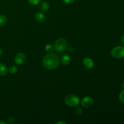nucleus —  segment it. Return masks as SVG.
Wrapping results in <instances>:
<instances>
[{
	"instance_id": "3",
	"label": "nucleus",
	"mask_w": 124,
	"mask_h": 124,
	"mask_svg": "<svg viewBox=\"0 0 124 124\" xmlns=\"http://www.w3.org/2000/svg\"><path fill=\"white\" fill-rule=\"evenodd\" d=\"M68 44L64 38H59L54 43V49L58 52H63L66 50Z\"/></svg>"
},
{
	"instance_id": "14",
	"label": "nucleus",
	"mask_w": 124,
	"mask_h": 124,
	"mask_svg": "<svg viewBox=\"0 0 124 124\" xmlns=\"http://www.w3.org/2000/svg\"><path fill=\"white\" fill-rule=\"evenodd\" d=\"M9 72L12 74H15L18 71V67L16 65H12L9 68L8 70Z\"/></svg>"
},
{
	"instance_id": "17",
	"label": "nucleus",
	"mask_w": 124,
	"mask_h": 124,
	"mask_svg": "<svg viewBox=\"0 0 124 124\" xmlns=\"http://www.w3.org/2000/svg\"><path fill=\"white\" fill-rule=\"evenodd\" d=\"M75 111L77 115H81L82 113V109L81 107H79L76 106V108L75 109Z\"/></svg>"
},
{
	"instance_id": "22",
	"label": "nucleus",
	"mask_w": 124,
	"mask_h": 124,
	"mask_svg": "<svg viewBox=\"0 0 124 124\" xmlns=\"http://www.w3.org/2000/svg\"><path fill=\"white\" fill-rule=\"evenodd\" d=\"M121 42H122V44L124 45V35L121 38Z\"/></svg>"
},
{
	"instance_id": "2",
	"label": "nucleus",
	"mask_w": 124,
	"mask_h": 124,
	"mask_svg": "<svg viewBox=\"0 0 124 124\" xmlns=\"http://www.w3.org/2000/svg\"><path fill=\"white\" fill-rule=\"evenodd\" d=\"M64 101L67 105L71 107H75L78 106L80 102V100L78 97L73 94L67 95L64 99Z\"/></svg>"
},
{
	"instance_id": "21",
	"label": "nucleus",
	"mask_w": 124,
	"mask_h": 124,
	"mask_svg": "<svg viewBox=\"0 0 124 124\" xmlns=\"http://www.w3.org/2000/svg\"><path fill=\"white\" fill-rule=\"evenodd\" d=\"M7 122H6V121H4V120H2V119H0V124H6Z\"/></svg>"
},
{
	"instance_id": "11",
	"label": "nucleus",
	"mask_w": 124,
	"mask_h": 124,
	"mask_svg": "<svg viewBox=\"0 0 124 124\" xmlns=\"http://www.w3.org/2000/svg\"><path fill=\"white\" fill-rule=\"evenodd\" d=\"M71 62V58L68 54H64L61 58V62L63 65H69Z\"/></svg>"
},
{
	"instance_id": "18",
	"label": "nucleus",
	"mask_w": 124,
	"mask_h": 124,
	"mask_svg": "<svg viewBox=\"0 0 124 124\" xmlns=\"http://www.w3.org/2000/svg\"><path fill=\"white\" fill-rule=\"evenodd\" d=\"M14 122H15V120L13 117H8V119H7V122H8L9 124H13L14 123Z\"/></svg>"
},
{
	"instance_id": "13",
	"label": "nucleus",
	"mask_w": 124,
	"mask_h": 124,
	"mask_svg": "<svg viewBox=\"0 0 124 124\" xmlns=\"http://www.w3.org/2000/svg\"><path fill=\"white\" fill-rule=\"evenodd\" d=\"M45 50H46V51L47 53H51L53 52V50H54V48H53V46H52V45L48 44H47L46 46V47H45Z\"/></svg>"
},
{
	"instance_id": "4",
	"label": "nucleus",
	"mask_w": 124,
	"mask_h": 124,
	"mask_svg": "<svg viewBox=\"0 0 124 124\" xmlns=\"http://www.w3.org/2000/svg\"><path fill=\"white\" fill-rule=\"evenodd\" d=\"M113 58L116 59H122L124 58V47L119 46L114 47L111 52Z\"/></svg>"
},
{
	"instance_id": "8",
	"label": "nucleus",
	"mask_w": 124,
	"mask_h": 124,
	"mask_svg": "<svg viewBox=\"0 0 124 124\" xmlns=\"http://www.w3.org/2000/svg\"><path fill=\"white\" fill-rule=\"evenodd\" d=\"M35 18L36 20V21L39 22V23H43L46 20V16L43 13L38 12L36 13V14L35 15Z\"/></svg>"
},
{
	"instance_id": "15",
	"label": "nucleus",
	"mask_w": 124,
	"mask_h": 124,
	"mask_svg": "<svg viewBox=\"0 0 124 124\" xmlns=\"http://www.w3.org/2000/svg\"><path fill=\"white\" fill-rule=\"evenodd\" d=\"M119 99L121 102L124 103V89L122 90L120 93L119 96Z\"/></svg>"
},
{
	"instance_id": "20",
	"label": "nucleus",
	"mask_w": 124,
	"mask_h": 124,
	"mask_svg": "<svg viewBox=\"0 0 124 124\" xmlns=\"http://www.w3.org/2000/svg\"><path fill=\"white\" fill-rule=\"evenodd\" d=\"M66 122L64 121H59L56 122V124H66Z\"/></svg>"
},
{
	"instance_id": "19",
	"label": "nucleus",
	"mask_w": 124,
	"mask_h": 124,
	"mask_svg": "<svg viewBox=\"0 0 124 124\" xmlns=\"http://www.w3.org/2000/svg\"><path fill=\"white\" fill-rule=\"evenodd\" d=\"M65 3L67 4H71L75 1V0H62Z\"/></svg>"
},
{
	"instance_id": "23",
	"label": "nucleus",
	"mask_w": 124,
	"mask_h": 124,
	"mask_svg": "<svg viewBox=\"0 0 124 124\" xmlns=\"http://www.w3.org/2000/svg\"><path fill=\"white\" fill-rule=\"evenodd\" d=\"M2 53H3V52H2V50L1 49V48H0V56H1L2 54Z\"/></svg>"
},
{
	"instance_id": "7",
	"label": "nucleus",
	"mask_w": 124,
	"mask_h": 124,
	"mask_svg": "<svg viewBox=\"0 0 124 124\" xmlns=\"http://www.w3.org/2000/svg\"><path fill=\"white\" fill-rule=\"evenodd\" d=\"M83 64L88 69H92L94 67V62L89 58H85L83 59Z\"/></svg>"
},
{
	"instance_id": "10",
	"label": "nucleus",
	"mask_w": 124,
	"mask_h": 124,
	"mask_svg": "<svg viewBox=\"0 0 124 124\" xmlns=\"http://www.w3.org/2000/svg\"><path fill=\"white\" fill-rule=\"evenodd\" d=\"M8 71V70L7 66L3 63H0V76H6Z\"/></svg>"
},
{
	"instance_id": "1",
	"label": "nucleus",
	"mask_w": 124,
	"mask_h": 124,
	"mask_svg": "<svg viewBox=\"0 0 124 124\" xmlns=\"http://www.w3.org/2000/svg\"><path fill=\"white\" fill-rule=\"evenodd\" d=\"M59 62L60 60L58 56L52 53L45 55L42 59L43 65L48 70H53L58 67Z\"/></svg>"
},
{
	"instance_id": "5",
	"label": "nucleus",
	"mask_w": 124,
	"mask_h": 124,
	"mask_svg": "<svg viewBox=\"0 0 124 124\" xmlns=\"http://www.w3.org/2000/svg\"><path fill=\"white\" fill-rule=\"evenodd\" d=\"M93 99L90 96L84 97L81 101V105L85 108H89L93 105Z\"/></svg>"
},
{
	"instance_id": "12",
	"label": "nucleus",
	"mask_w": 124,
	"mask_h": 124,
	"mask_svg": "<svg viewBox=\"0 0 124 124\" xmlns=\"http://www.w3.org/2000/svg\"><path fill=\"white\" fill-rule=\"evenodd\" d=\"M6 22H7V16L5 15H0V26L4 25Z\"/></svg>"
},
{
	"instance_id": "9",
	"label": "nucleus",
	"mask_w": 124,
	"mask_h": 124,
	"mask_svg": "<svg viewBox=\"0 0 124 124\" xmlns=\"http://www.w3.org/2000/svg\"><path fill=\"white\" fill-rule=\"evenodd\" d=\"M38 8L42 12H46L50 8V6L47 2H41L38 4Z\"/></svg>"
},
{
	"instance_id": "16",
	"label": "nucleus",
	"mask_w": 124,
	"mask_h": 124,
	"mask_svg": "<svg viewBox=\"0 0 124 124\" xmlns=\"http://www.w3.org/2000/svg\"><path fill=\"white\" fill-rule=\"evenodd\" d=\"M29 2V3L31 5H34V6H36L38 5L40 2L41 0H28Z\"/></svg>"
},
{
	"instance_id": "6",
	"label": "nucleus",
	"mask_w": 124,
	"mask_h": 124,
	"mask_svg": "<svg viewBox=\"0 0 124 124\" xmlns=\"http://www.w3.org/2000/svg\"><path fill=\"white\" fill-rule=\"evenodd\" d=\"M26 59L25 54L23 53H19L15 57V61L18 65H21L24 64Z\"/></svg>"
}]
</instances>
